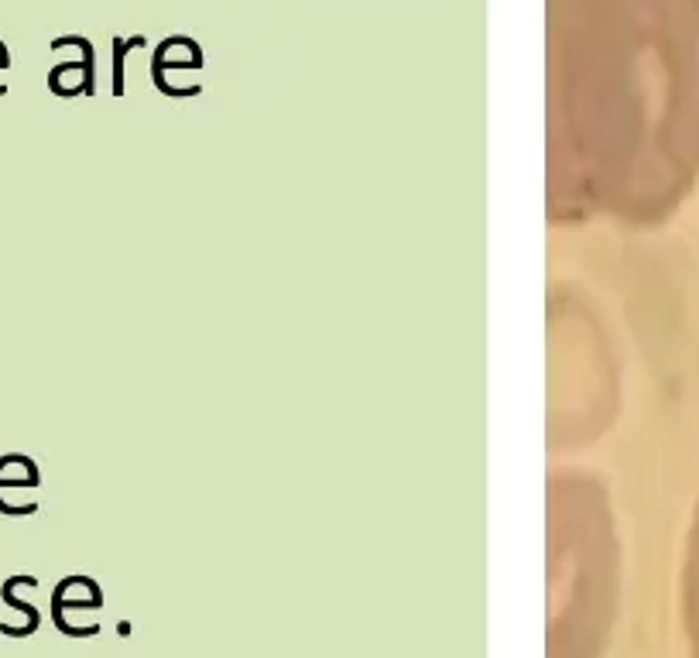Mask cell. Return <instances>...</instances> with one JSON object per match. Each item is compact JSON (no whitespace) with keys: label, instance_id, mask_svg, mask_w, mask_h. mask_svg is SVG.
<instances>
[{"label":"cell","instance_id":"cell-1","mask_svg":"<svg viewBox=\"0 0 699 658\" xmlns=\"http://www.w3.org/2000/svg\"><path fill=\"white\" fill-rule=\"evenodd\" d=\"M693 621L699 635V535H696V556H693Z\"/></svg>","mask_w":699,"mask_h":658}]
</instances>
